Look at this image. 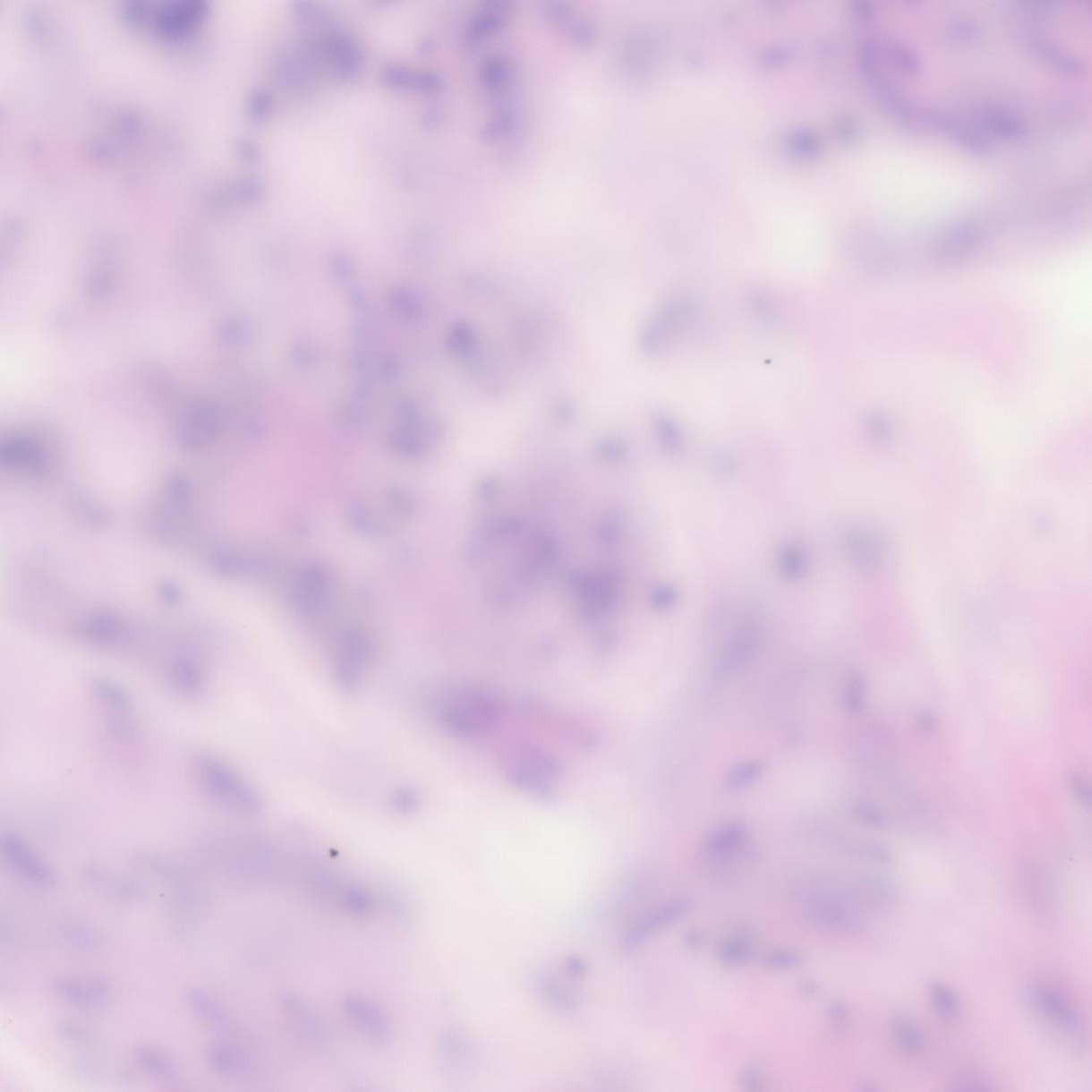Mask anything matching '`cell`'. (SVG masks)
<instances>
[{
  "instance_id": "38",
  "label": "cell",
  "mask_w": 1092,
  "mask_h": 1092,
  "mask_svg": "<svg viewBox=\"0 0 1092 1092\" xmlns=\"http://www.w3.org/2000/svg\"><path fill=\"white\" fill-rule=\"evenodd\" d=\"M417 805H419V798L414 790L410 789H398L393 797V806L398 812L405 813V815L414 812Z\"/></svg>"
},
{
  "instance_id": "30",
  "label": "cell",
  "mask_w": 1092,
  "mask_h": 1092,
  "mask_svg": "<svg viewBox=\"0 0 1092 1092\" xmlns=\"http://www.w3.org/2000/svg\"><path fill=\"white\" fill-rule=\"evenodd\" d=\"M780 571L789 579L800 578L804 574L806 564L805 555L797 545H787L779 556Z\"/></svg>"
},
{
  "instance_id": "45",
  "label": "cell",
  "mask_w": 1092,
  "mask_h": 1092,
  "mask_svg": "<svg viewBox=\"0 0 1092 1092\" xmlns=\"http://www.w3.org/2000/svg\"><path fill=\"white\" fill-rule=\"evenodd\" d=\"M1072 789L1080 799L1090 801V790L1088 784L1084 782L1083 778L1073 776L1071 779Z\"/></svg>"
},
{
  "instance_id": "10",
  "label": "cell",
  "mask_w": 1092,
  "mask_h": 1092,
  "mask_svg": "<svg viewBox=\"0 0 1092 1092\" xmlns=\"http://www.w3.org/2000/svg\"><path fill=\"white\" fill-rule=\"evenodd\" d=\"M760 643L761 634L755 624L750 623L748 626L740 627L724 644L721 653L718 657L715 676L718 678L732 676L734 672L754 659Z\"/></svg>"
},
{
  "instance_id": "6",
  "label": "cell",
  "mask_w": 1092,
  "mask_h": 1092,
  "mask_svg": "<svg viewBox=\"0 0 1092 1092\" xmlns=\"http://www.w3.org/2000/svg\"><path fill=\"white\" fill-rule=\"evenodd\" d=\"M0 855L13 871L38 887H52L55 873L30 842L18 832H5L0 838Z\"/></svg>"
},
{
  "instance_id": "12",
  "label": "cell",
  "mask_w": 1092,
  "mask_h": 1092,
  "mask_svg": "<svg viewBox=\"0 0 1092 1092\" xmlns=\"http://www.w3.org/2000/svg\"><path fill=\"white\" fill-rule=\"evenodd\" d=\"M330 584L327 573L320 567H310L300 573L294 584V604L303 612H317L327 604Z\"/></svg>"
},
{
  "instance_id": "35",
  "label": "cell",
  "mask_w": 1092,
  "mask_h": 1092,
  "mask_svg": "<svg viewBox=\"0 0 1092 1092\" xmlns=\"http://www.w3.org/2000/svg\"><path fill=\"white\" fill-rule=\"evenodd\" d=\"M851 813L857 821L868 824V826L882 827L885 823L883 813L880 812L876 806L865 804V802H857L852 806Z\"/></svg>"
},
{
  "instance_id": "25",
  "label": "cell",
  "mask_w": 1092,
  "mask_h": 1092,
  "mask_svg": "<svg viewBox=\"0 0 1092 1092\" xmlns=\"http://www.w3.org/2000/svg\"><path fill=\"white\" fill-rule=\"evenodd\" d=\"M928 994L934 1010L941 1016L949 1019L960 1017L962 1006L960 996L949 985L934 983L930 985Z\"/></svg>"
},
{
  "instance_id": "20",
  "label": "cell",
  "mask_w": 1092,
  "mask_h": 1092,
  "mask_svg": "<svg viewBox=\"0 0 1092 1092\" xmlns=\"http://www.w3.org/2000/svg\"><path fill=\"white\" fill-rule=\"evenodd\" d=\"M63 937L72 949L82 954L98 955L107 947L103 935L98 930L81 922L65 924L63 927Z\"/></svg>"
},
{
  "instance_id": "33",
  "label": "cell",
  "mask_w": 1092,
  "mask_h": 1092,
  "mask_svg": "<svg viewBox=\"0 0 1092 1092\" xmlns=\"http://www.w3.org/2000/svg\"><path fill=\"white\" fill-rule=\"evenodd\" d=\"M74 506L76 507V514L78 516H80V519L85 521L87 524H91L92 526L104 527L106 524L109 523V516L107 512L100 508L98 505H94L92 501L80 499L77 500V504H74Z\"/></svg>"
},
{
  "instance_id": "42",
  "label": "cell",
  "mask_w": 1092,
  "mask_h": 1092,
  "mask_svg": "<svg viewBox=\"0 0 1092 1092\" xmlns=\"http://www.w3.org/2000/svg\"><path fill=\"white\" fill-rule=\"evenodd\" d=\"M159 592L161 593V598H163L166 604L177 605L181 603L183 593L176 584L170 582L161 584Z\"/></svg>"
},
{
  "instance_id": "7",
  "label": "cell",
  "mask_w": 1092,
  "mask_h": 1092,
  "mask_svg": "<svg viewBox=\"0 0 1092 1092\" xmlns=\"http://www.w3.org/2000/svg\"><path fill=\"white\" fill-rule=\"evenodd\" d=\"M163 678L166 688L183 701L196 702L208 693V674L203 665L191 655L178 654L170 659Z\"/></svg>"
},
{
  "instance_id": "40",
  "label": "cell",
  "mask_w": 1092,
  "mask_h": 1092,
  "mask_svg": "<svg viewBox=\"0 0 1092 1092\" xmlns=\"http://www.w3.org/2000/svg\"><path fill=\"white\" fill-rule=\"evenodd\" d=\"M866 425L868 431L874 436L879 438L888 437L891 431L890 422L887 416H884L879 412H869L866 416Z\"/></svg>"
},
{
  "instance_id": "41",
  "label": "cell",
  "mask_w": 1092,
  "mask_h": 1092,
  "mask_svg": "<svg viewBox=\"0 0 1092 1092\" xmlns=\"http://www.w3.org/2000/svg\"><path fill=\"white\" fill-rule=\"evenodd\" d=\"M828 1017L835 1028L845 1029L849 1027L851 1012L849 1006L840 1002V1004L830 1007Z\"/></svg>"
},
{
  "instance_id": "36",
  "label": "cell",
  "mask_w": 1092,
  "mask_h": 1092,
  "mask_svg": "<svg viewBox=\"0 0 1092 1092\" xmlns=\"http://www.w3.org/2000/svg\"><path fill=\"white\" fill-rule=\"evenodd\" d=\"M350 514L353 516V521L354 522L355 526L365 533L381 534L383 531H386L376 517L371 515L369 510L362 508L361 506H354V509L350 511Z\"/></svg>"
},
{
  "instance_id": "37",
  "label": "cell",
  "mask_w": 1092,
  "mask_h": 1092,
  "mask_svg": "<svg viewBox=\"0 0 1092 1092\" xmlns=\"http://www.w3.org/2000/svg\"><path fill=\"white\" fill-rule=\"evenodd\" d=\"M954 1089L956 1090H990L991 1086L987 1079L984 1075L977 1072H965L954 1080Z\"/></svg>"
},
{
  "instance_id": "28",
  "label": "cell",
  "mask_w": 1092,
  "mask_h": 1092,
  "mask_svg": "<svg viewBox=\"0 0 1092 1092\" xmlns=\"http://www.w3.org/2000/svg\"><path fill=\"white\" fill-rule=\"evenodd\" d=\"M746 306L755 319L763 323L776 322L779 317L777 303L765 292L752 291L746 296Z\"/></svg>"
},
{
  "instance_id": "2",
  "label": "cell",
  "mask_w": 1092,
  "mask_h": 1092,
  "mask_svg": "<svg viewBox=\"0 0 1092 1092\" xmlns=\"http://www.w3.org/2000/svg\"><path fill=\"white\" fill-rule=\"evenodd\" d=\"M499 704L494 695L471 685H459L439 695L434 712L439 723L456 735H472L497 718Z\"/></svg>"
},
{
  "instance_id": "16",
  "label": "cell",
  "mask_w": 1092,
  "mask_h": 1092,
  "mask_svg": "<svg viewBox=\"0 0 1092 1092\" xmlns=\"http://www.w3.org/2000/svg\"><path fill=\"white\" fill-rule=\"evenodd\" d=\"M68 1070L73 1077L93 1082L111 1077L119 1082H130L133 1075L131 1070L118 1063H110L94 1056L74 1058L69 1062Z\"/></svg>"
},
{
  "instance_id": "24",
  "label": "cell",
  "mask_w": 1092,
  "mask_h": 1092,
  "mask_svg": "<svg viewBox=\"0 0 1092 1092\" xmlns=\"http://www.w3.org/2000/svg\"><path fill=\"white\" fill-rule=\"evenodd\" d=\"M186 1002L192 1011L204 1022L214 1028H222L226 1023L224 1008L208 991L194 987L186 994Z\"/></svg>"
},
{
  "instance_id": "39",
  "label": "cell",
  "mask_w": 1092,
  "mask_h": 1092,
  "mask_svg": "<svg viewBox=\"0 0 1092 1092\" xmlns=\"http://www.w3.org/2000/svg\"><path fill=\"white\" fill-rule=\"evenodd\" d=\"M801 961L800 956L787 951H777L765 956V962L777 968H792Z\"/></svg>"
},
{
  "instance_id": "4",
  "label": "cell",
  "mask_w": 1092,
  "mask_h": 1092,
  "mask_svg": "<svg viewBox=\"0 0 1092 1092\" xmlns=\"http://www.w3.org/2000/svg\"><path fill=\"white\" fill-rule=\"evenodd\" d=\"M131 862L141 872L174 889L178 912L193 913L205 904L203 888L185 867L171 857L155 851L139 850L131 856Z\"/></svg>"
},
{
  "instance_id": "5",
  "label": "cell",
  "mask_w": 1092,
  "mask_h": 1092,
  "mask_svg": "<svg viewBox=\"0 0 1092 1092\" xmlns=\"http://www.w3.org/2000/svg\"><path fill=\"white\" fill-rule=\"evenodd\" d=\"M1025 993L1029 1005L1047 1021L1057 1025L1074 1037L1083 1033V1019L1078 1008L1055 985L1033 982L1028 985Z\"/></svg>"
},
{
  "instance_id": "29",
  "label": "cell",
  "mask_w": 1092,
  "mask_h": 1092,
  "mask_svg": "<svg viewBox=\"0 0 1092 1092\" xmlns=\"http://www.w3.org/2000/svg\"><path fill=\"white\" fill-rule=\"evenodd\" d=\"M55 1034L60 1040L77 1046L94 1045V1036L82 1024L73 1021H60L55 1024Z\"/></svg>"
},
{
  "instance_id": "22",
  "label": "cell",
  "mask_w": 1092,
  "mask_h": 1092,
  "mask_svg": "<svg viewBox=\"0 0 1092 1092\" xmlns=\"http://www.w3.org/2000/svg\"><path fill=\"white\" fill-rule=\"evenodd\" d=\"M891 1032L900 1049L909 1056H921L926 1044L917 1025L910 1018L895 1015L891 1018Z\"/></svg>"
},
{
  "instance_id": "32",
  "label": "cell",
  "mask_w": 1092,
  "mask_h": 1092,
  "mask_svg": "<svg viewBox=\"0 0 1092 1092\" xmlns=\"http://www.w3.org/2000/svg\"><path fill=\"white\" fill-rule=\"evenodd\" d=\"M866 698V682L859 674L849 678L844 693V704L851 712H860Z\"/></svg>"
},
{
  "instance_id": "11",
  "label": "cell",
  "mask_w": 1092,
  "mask_h": 1092,
  "mask_svg": "<svg viewBox=\"0 0 1092 1092\" xmlns=\"http://www.w3.org/2000/svg\"><path fill=\"white\" fill-rule=\"evenodd\" d=\"M693 906V900H677L657 908V909L649 913L648 916L640 918L639 921L628 929L623 943L624 950L633 951L637 949L639 945L645 943L651 935L659 932L660 929L668 926V925L678 921V919L687 915Z\"/></svg>"
},
{
  "instance_id": "15",
  "label": "cell",
  "mask_w": 1092,
  "mask_h": 1092,
  "mask_svg": "<svg viewBox=\"0 0 1092 1092\" xmlns=\"http://www.w3.org/2000/svg\"><path fill=\"white\" fill-rule=\"evenodd\" d=\"M83 877L92 887L107 891L121 899L139 900L147 895L146 889L138 880L130 877H110L104 867L98 863L89 865L83 873Z\"/></svg>"
},
{
  "instance_id": "26",
  "label": "cell",
  "mask_w": 1092,
  "mask_h": 1092,
  "mask_svg": "<svg viewBox=\"0 0 1092 1092\" xmlns=\"http://www.w3.org/2000/svg\"><path fill=\"white\" fill-rule=\"evenodd\" d=\"M654 428L657 438L662 448L670 451V453H678L681 450L684 445V437L681 428L671 416L665 414H656L654 417Z\"/></svg>"
},
{
  "instance_id": "43",
  "label": "cell",
  "mask_w": 1092,
  "mask_h": 1092,
  "mask_svg": "<svg viewBox=\"0 0 1092 1092\" xmlns=\"http://www.w3.org/2000/svg\"><path fill=\"white\" fill-rule=\"evenodd\" d=\"M392 505L395 507V509L401 512V514L410 512L412 509L410 495L405 493L404 490H397V491L392 494Z\"/></svg>"
},
{
  "instance_id": "8",
  "label": "cell",
  "mask_w": 1092,
  "mask_h": 1092,
  "mask_svg": "<svg viewBox=\"0 0 1092 1092\" xmlns=\"http://www.w3.org/2000/svg\"><path fill=\"white\" fill-rule=\"evenodd\" d=\"M373 654V645L367 635L359 632L345 635L339 645V659L337 678L339 685L347 690L359 687L362 670L369 664Z\"/></svg>"
},
{
  "instance_id": "23",
  "label": "cell",
  "mask_w": 1092,
  "mask_h": 1092,
  "mask_svg": "<svg viewBox=\"0 0 1092 1092\" xmlns=\"http://www.w3.org/2000/svg\"><path fill=\"white\" fill-rule=\"evenodd\" d=\"M133 1056H135L138 1065L153 1077L164 1080H174L178 1077V1069L175 1062L165 1052L156 1049L154 1046H138L133 1052Z\"/></svg>"
},
{
  "instance_id": "34",
  "label": "cell",
  "mask_w": 1092,
  "mask_h": 1092,
  "mask_svg": "<svg viewBox=\"0 0 1092 1092\" xmlns=\"http://www.w3.org/2000/svg\"><path fill=\"white\" fill-rule=\"evenodd\" d=\"M476 338L473 337L471 328L467 325H459L451 334L450 348L456 354L460 355H467L472 354L473 349H475Z\"/></svg>"
},
{
  "instance_id": "44",
  "label": "cell",
  "mask_w": 1092,
  "mask_h": 1092,
  "mask_svg": "<svg viewBox=\"0 0 1092 1092\" xmlns=\"http://www.w3.org/2000/svg\"><path fill=\"white\" fill-rule=\"evenodd\" d=\"M567 971L574 977H582L588 972V963L583 957L571 956L567 962Z\"/></svg>"
},
{
  "instance_id": "3",
  "label": "cell",
  "mask_w": 1092,
  "mask_h": 1092,
  "mask_svg": "<svg viewBox=\"0 0 1092 1092\" xmlns=\"http://www.w3.org/2000/svg\"><path fill=\"white\" fill-rule=\"evenodd\" d=\"M704 317L699 299L687 294H673L646 321L640 337L644 351L649 354L662 353L678 339L698 330Z\"/></svg>"
},
{
  "instance_id": "13",
  "label": "cell",
  "mask_w": 1092,
  "mask_h": 1092,
  "mask_svg": "<svg viewBox=\"0 0 1092 1092\" xmlns=\"http://www.w3.org/2000/svg\"><path fill=\"white\" fill-rule=\"evenodd\" d=\"M749 830L742 821H729L716 827L704 840V850L711 859H728L748 842Z\"/></svg>"
},
{
  "instance_id": "9",
  "label": "cell",
  "mask_w": 1092,
  "mask_h": 1092,
  "mask_svg": "<svg viewBox=\"0 0 1092 1092\" xmlns=\"http://www.w3.org/2000/svg\"><path fill=\"white\" fill-rule=\"evenodd\" d=\"M50 989L60 1000L81 1008L103 1007L111 999L110 985L103 978L55 977Z\"/></svg>"
},
{
  "instance_id": "21",
  "label": "cell",
  "mask_w": 1092,
  "mask_h": 1092,
  "mask_svg": "<svg viewBox=\"0 0 1092 1092\" xmlns=\"http://www.w3.org/2000/svg\"><path fill=\"white\" fill-rule=\"evenodd\" d=\"M206 1062L214 1072L225 1077H241L248 1071L244 1057L230 1045H215L206 1053Z\"/></svg>"
},
{
  "instance_id": "14",
  "label": "cell",
  "mask_w": 1092,
  "mask_h": 1092,
  "mask_svg": "<svg viewBox=\"0 0 1092 1092\" xmlns=\"http://www.w3.org/2000/svg\"><path fill=\"white\" fill-rule=\"evenodd\" d=\"M88 689L105 712L133 714L136 712L135 696L116 679L103 676L92 677L89 679Z\"/></svg>"
},
{
  "instance_id": "17",
  "label": "cell",
  "mask_w": 1092,
  "mask_h": 1092,
  "mask_svg": "<svg viewBox=\"0 0 1092 1092\" xmlns=\"http://www.w3.org/2000/svg\"><path fill=\"white\" fill-rule=\"evenodd\" d=\"M538 990L546 1004L557 1011L573 1013L581 1006V997L576 991L554 975H542L538 979Z\"/></svg>"
},
{
  "instance_id": "46",
  "label": "cell",
  "mask_w": 1092,
  "mask_h": 1092,
  "mask_svg": "<svg viewBox=\"0 0 1092 1092\" xmlns=\"http://www.w3.org/2000/svg\"><path fill=\"white\" fill-rule=\"evenodd\" d=\"M715 464L717 465L718 469L726 473L735 471V467H737V462H735V460H733L729 455L721 454L716 456Z\"/></svg>"
},
{
  "instance_id": "47",
  "label": "cell",
  "mask_w": 1092,
  "mask_h": 1092,
  "mask_svg": "<svg viewBox=\"0 0 1092 1092\" xmlns=\"http://www.w3.org/2000/svg\"><path fill=\"white\" fill-rule=\"evenodd\" d=\"M657 601L661 607H670L677 600V593L671 588H664L661 590L660 595H657Z\"/></svg>"
},
{
  "instance_id": "31",
  "label": "cell",
  "mask_w": 1092,
  "mask_h": 1092,
  "mask_svg": "<svg viewBox=\"0 0 1092 1092\" xmlns=\"http://www.w3.org/2000/svg\"><path fill=\"white\" fill-rule=\"evenodd\" d=\"M749 943L744 937L729 938L720 947L718 957L721 962L729 966H738L746 961L749 955Z\"/></svg>"
},
{
  "instance_id": "27",
  "label": "cell",
  "mask_w": 1092,
  "mask_h": 1092,
  "mask_svg": "<svg viewBox=\"0 0 1092 1092\" xmlns=\"http://www.w3.org/2000/svg\"><path fill=\"white\" fill-rule=\"evenodd\" d=\"M763 765L757 761H745L733 766L727 773V787L738 790L749 788L760 779Z\"/></svg>"
},
{
  "instance_id": "18",
  "label": "cell",
  "mask_w": 1092,
  "mask_h": 1092,
  "mask_svg": "<svg viewBox=\"0 0 1092 1092\" xmlns=\"http://www.w3.org/2000/svg\"><path fill=\"white\" fill-rule=\"evenodd\" d=\"M82 633L89 643L106 648L119 645L125 639L124 624L118 618L108 614L92 617L87 621Z\"/></svg>"
},
{
  "instance_id": "1",
  "label": "cell",
  "mask_w": 1092,
  "mask_h": 1092,
  "mask_svg": "<svg viewBox=\"0 0 1092 1092\" xmlns=\"http://www.w3.org/2000/svg\"><path fill=\"white\" fill-rule=\"evenodd\" d=\"M189 768L200 790L217 805L244 817L260 815L263 804L258 790L224 757L199 749L192 755Z\"/></svg>"
},
{
  "instance_id": "19",
  "label": "cell",
  "mask_w": 1092,
  "mask_h": 1092,
  "mask_svg": "<svg viewBox=\"0 0 1092 1092\" xmlns=\"http://www.w3.org/2000/svg\"><path fill=\"white\" fill-rule=\"evenodd\" d=\"M3 462L10 469L38 475L46 469L41 450L28 442H11L3 449Z\"/></svg>"
}]
</instances>
